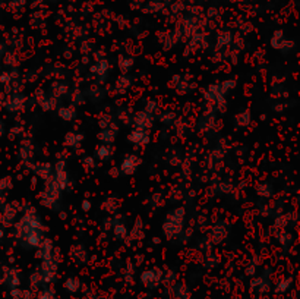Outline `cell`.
Returning a JSON list of instances; mask_svg holds the SVG:
<instances>
[{
  "label": "cell",
  "instance_id": "cell-3",
  "mask_svg": "<svg viewBox=\"0 0 300 299\" xmlns=\"http://www.w3.org/2000/svg\"><path fill=\"white\" fill-rule=\"evenodd\" d=\"M12 296H13V299H30V293L28 292H21V290H13Z\"/></svg>",
  "mask_w": 300,
  "mask_h": 299
},
{
  "label": "cell",
  "instance_id": "cell-2",
  "mask_svg": "<svg viewBox=\"0 0 300 299\" xmlns=\"http://www.w3.org/2000/svg\"><path fill=\"white\" fill-rule=\"evenodd\" d=\"M38 299H57V298H56V292H54V290H52V289H46V290H42L41 293H40Z\"/></svg>",
  "mask_w": 300,
  "mask_h": 299
},
{
  "label": "cell",
  "instance_id": "cell-1",
  "mask_svg": "<svg viewBox=\"0 0 300 299\" xmlns=\"http://www.w3.org/2000/svg\"><path fill=\"white\" fill-rule=\"evenodd\" d=\"M65 288L68 289L69 292H76L78 289H79V283L76 282V280H73V278H71V280H68L66 283H65Z\"/></svg>",
  "mask_w": 300,
  "mask_h": 299
}]
</instances>
